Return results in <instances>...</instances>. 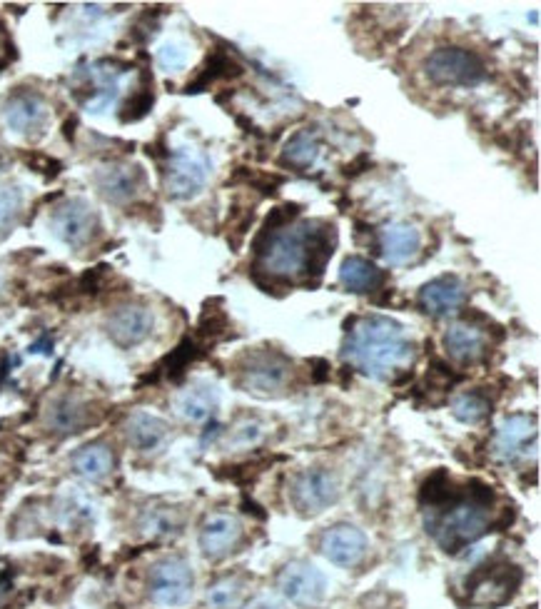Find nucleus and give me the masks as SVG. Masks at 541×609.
Returning <instances> with one entry per match:
<instances>
[{"mask_svg": "<svg viewBox=\"0 0 541 609\" xmlns=\"http://www.w3.org/2000/svg\"><path fill=\"white\" fill-rule=\"evenodd\" d=\"M307 250H310L307 223H302L300 228L277 230V233L267 240L265 253H262L265 255V273L282 280L305 275Z\"/></svg>", "mask_w": 541, "mask_h": 609, "instance_id": "nucleus-5", "label": "nucleus"}, {"mask_svg": "<svg viewBox=\"0 0 541 609\" xmlns=\"http://www.w3.org/2000/svg\"><path fill=\"white\" fill-rule=\"evenodd\" d=\"M75 128H78V118H68L65 120V125H63V133H65V138L68 140H75Z\"/></svg>", "mask_w": 541, "mask_h": 609, "instance_id": "nucleus-39", "label": "nucleus"}, {"mask_svg": "<svg viewBox=\"0 0 541 609\" xmlns=\"http://www.w3.org/2000/svg\"><path fill=\"white\" fill-rule=\"evenodd\" d=\"M310 365L317 367L315 375H312V380H315V382H322L327 375H330V372H325V370H330V365H327L325 360H310Z\"/></svg>", "mask_w": 541, "mask_h": 609, "instance_id": "nucleus-38", "label": "nucleus"}, {"mask_svg": "<svg viewBox=\"0 0 541 609\" xmlns=\"http://www.w3.org/2000/svg\"><path fill=\"white\" fill-rule=\"evenodd\" d=\"M345 327L347 340L342 357L367 377L387 380L414 360V342L404 332V325L392 317L367 315L360 320L352 317Z\"/></svg>", "mask_w": 541, "mask_h": 609, "instance_id": "nucleus-1", "label": "nucleus"}, {"mask_svg": "<svg viewBox=\"0 0 541 609\" xmlns=\"http://www.w3.org/2000/svg\"><path fill=\"white\" fill-rule=\"evenodd\" d=\"M387 275L384 270H379L372 260L360 258V255H350V258L342 260L340 265V285L347 293L355 295H367L377 293L384 285Z\"/></svg>", "mask_w": 541, "mask_h": 609, "instance_id": "nucleus-21", "label": "nucleus"}, {"mask_svg": "<svg viewBox=\"0 0 541 609\" xmlns=\"http://www.w3.org/2000/svg\"><path fill=\"white\" fill-rule=\"evenodd\" d=\"M464 298H467V288H464L462 280L454 278V275H442V278L432 280L419 290V307L427 315L447 317L459 312Z\"/></svg>", "mask_w": 541, "mask_h": 609, "instance_id": "nucleus-16", "label": "nucleus"}, {"mask_svg": "<svg viewBox=\"0 0 541 609\" xmlns=\"http://www.w3.org/2000/svg\"><path fill=\"white\" fill-rule=\"evenodd\" d=\"M245 600V582L240 577H222L207 590V605L212 609H237Z\"/></svg>", "mask_w": 541, "mask_h": 609, "instance_id": "nucleus-28", "label": "nucleus"}, {"mask_svg": "<svg viewBox=\"0 0 541 609\" xmlns=\"http://www.w3.org/2000/svg\"><path fill=\"white\" fill-rule=\"evenodd\" d=\"M153 312L145 305H125L118 307L113 315L108 317V335L113 337L115 345L120 347H135L143 340H148L153 332Z\"/></svg>", "mask_w": 541, "mask_h": 609, "instance_id": "nucleus-14", "label": "nucleus"}, {"mask_svg": "<svg viewBox=\"0 0 541 609\" xmlns=\"http://www.w3.org/2000/svg\"><path fill=\"white\" fill-rule=\"evenodd\" d=\"M494 505V490L484 482H469L464 490H454L447 502L429 507L427 532H432L444 552L457 555L474 545L492 527L489 507Z\"/></svg>", "mask_w": 541, "mask_h": 609, "instance_id": "nucleus-2", "label": "nucleus"}, {"mask_svg": "<svg viewBox=\"0 0 541 609\" xmlns=\"http://www.w3.org/2000/svg\"><path fill=\"white\" fill-rule=\"evenodd\" d=\"M227 327H230V322H227V315L222 310H205L200 317V332L202 335H210L217 337L220 332H225Z\"/></svg>", "mask_w": 541, "mask_h": 609, "instance_id": "nucleus-34", "label": "nucleus"}, {"mask_svg": "<svg viewBox=\"0 0 541 609\" xmlns=\"http://www.w3.org/2000/svg\"><path fill=\"white\" fill-rule=\"evenodd\" d=\"M330 582L325 572L317 570L310 562H292L280 575V592L300 607H315L327 597Z\"/></svg>", "mask_w": 541, "mask_h": 609, "instance_id": "nucleus-10", "label": "nucleus"}, {"mask_svg": "<svg viewBox=\"0 0 541 609\" xmlns=\"http://www.w3.org/2000/svg\"><path fill=\"white\" fill-rule=\"evenodd\" d=\"M250 609H282V607L272 600H260V602H255Z\"/></svg>", "mask_w": 541, "mask_h": 609, "instance_id": "nucleus-40", "label": "nucleus"}, {"mask_svg": "<svg viewBox=\"0 0 541 609\" xmlns=\"http://www.w3.org/2000/svg\"><path fill=\"white\" fill-rule=\"evenodd\" d=\"M195 357H197L195 342H192V340H185V342H182V345L178 347V350H175L173 355H170L168 360H165V365H168V377H173V380H178V377L182 375V372H185V367L190 365V362L195 360Z\"/></svg>", "mask_w": 541, "mask_h": 609, "instance_id": "nucleus-31", "label": "nucleus"}, {"mask_svg": "<svg viewBox=\"0 0 541 609\" xmlns=\"http://www.w3.org/2000/svg\"><path fill=\"white\" fill-rule=\"evenodd\" d=\"M424 75L434 85L449 88H474L487 78V65L474 50L467 48H437L424 60Z\"/></svg>", "mask_w": 541, "mask_h": 609, "instance_id": "nucleus-3", "label": "nucleus"}, {"mask_svg": "<svg viewBox=\"0 0 541 609\" xmlns=\"http://www.w3.org/2000/svg\"><path fill=\"white\" fill-rule=\"evenodd\" d=\"M537 417L532 415H509L494 435V452L499 460L517 462L519 457L529 455V447H537Z\"/></svg>", "mask_w": 541, "mask_h": 609, "instance_id": "nucleus-12", "label": "nucleus"}, {"mask_svg": "<svg viewBox=\"0 0 541 609\" xmlns=\"http://www.w3.org/2000/svg\"><path fill=\"white\" fill-rule=\"evenodd\" d=\"M20 208H23V195L15 185H8V188H0V235L8 233L10 228L18 220Z\"/></svg>", "mask_w": 541, "mask_h": 609, "instance_id": "nucleus-30", "label": "nucleus"}, {"mask_svg": "<svg viewBox=\"0 0 541 609\" xmlns=\"http://www.w3.org/2000/svg\"><path fill=\"white\" fill-rule=\"evenodd\" d=\"M217 405H220V400H217V392L212 385H192L187 387L185 392L178 397V412L180 417H185L187 422H207L215 417Z\"/></svg>", "mask_w": 541, "mask_h": 609, "instance_id": "nucleus-23", "label": "nucleus"}, {"mask_svg": "<svg viewBox=\"0 0 541 609\" xmlns=\"http://www.w3.org/2000/svg\"><path fill=\"white\" fill-rule=\"evenodd\" d=\"M192 577L190 565L178 557L158 562L150 572V595L160 607H182L192 595Z\"/></svg>", "mask_w": 541, "mask_h": 609, "instance_id": "nucleus-9", "label": "nucleus"}, {"mask_svg": "<svg viewBox=\"0 0 541 609\" xmlns=\"http://www.w3.org/2000/svg\"><path fill=\"white\" fill-rule=\"evenodd\" d=\"M23 160L30 165V170H35V173H43L48 180L55 178V175H60V170H63V163H60V160L50 158V155H43V153H25Z\"/></svg>", "mask_w": 541, "mask_h": 609, "instance_id": "nucleus-33", "label": "nucleus"}, {"mask_svg": "<svg viewBox=\"0 0 541 609\" xmlns=\"http://www.w3.org/2000/svg\"><path fill=\"white\" fill-rule=\"evenodd\" d=\"M168 422L160 420V417L150 415V412H135L128 420V437L138 450L150 452L155 447L163 445V440L168 437Z\"/></svg>", "mask_w": 541, "mask_h": 609, "instance_id": "nucleus-25", "label": "nucleus"}, {"mask_svg": "<svg viewBox=\"0 0 541 609\" xmlns=\"http://www.w3.org/2000/svg\"><path fill=\"white\" fill-rule=\"evenodd\" d=\"M320 148H322L320 130L300 128L297 133H292L290 138H287L285 148H282L280 155V165L302 173V170L312 168V165L317 163V158H320Z\"/></svg>", "mask_w": 541, "mask_h": 609, "instance_id": "nucleus-22", "label": "nucleus"}, {"mask_svg": "<svg viewBox=\"0 0 541 609\" xmlns=\"http://www.w3.org/2000/svg\"><path fill=\"white\" fill-rule=\"evenodd\" d=\"M442 345L459 365H477L487 355V337L472 322H454L444 330Z\"/></svg>", "mask_w": 541, "mask_h": 609, "instance_id": "nucleus-17", "label": "nucleus"}, {"mask_svg": "<svg viewBox=\"0 0 541 609\" xmlns=\"http://www.w3.org/2000/svg\"><path fill=\"white\" fill-rule=\"evenodd\" d=\"M113 452L105 445H88L75 455L73 467L78 475L88 477V480H100L113 470Z\"/></svg>", "mask_w": 541, "mask_h": 609, "instance_id": "nucleus-26", "label": "nucleus"}, {"mask_svg": "<svg viewBox=\"0 0 541 609\" xmlns=\"http://www.w3.org/2000/svg\"><path fill=\"white\" fill-rule=\"evenodd\" d=\"M340 477L325 467L305 470L292 480V505L300 515H320L340 500Z\"/></svg>", "mask_w": 541, "mask_h": 609, "instance_id": "nucleus-8", "label": "nucleus"}, {"mask_svg": "<svg viewBox=\"0 0 541 609\" xmlns=\"http://www.w3.org/2000/svg\"><path fill=\"white\" fill-rule=\"evenodd\" d=\"M242 537V527L230 515H212L200 530V550L210 560L230 555Z\"/></svg>", "mask_w": 541, "mask_h": 609, "instance_id": "nucleus-20", "label": "nucleus"}, {"mask_svg": "<svg viewBox=\"0 0 541 609\" xmlns=\"http://www.w3.org/2000/svg\"><path fill=\"white\" fill-rule=\"evenodd\" d=\"M262 437V425L260 422H245V425L235 427L232 430V442H235L237 447H250L257 445Z\"/></svg>", "mask_w": 541, "mask_h": 609, "instance_id": "nucleus-36", "label": "nucleus"}, {"mask_svg": "<svg viewBox=\"0 0 541 609\" xmlns=\"http://www.w3.org/2000/svg\"><path fill=\"white\" fill-rule=\"evenodd\" d=\"M80 420H83V410L73 402H60L53 415V425L63 432H73L80 425Z\"/></svg>", "mask_w": 541, "mask_h": 609, "instance_id": "nucleus-32", "label": "nucleus"}, {"mask_svg": "<svg viewBox=\"0 0 541 609\" xmlns=\"http://www.w3.org/2000/svg\"><path fill=\"white\" fill-rule=\"evenodd\" d=\"M5 123L15 133H38L48 120V108H45L43 98L30 90H15L5 103Z\"/></svg>", "mask_w": 541, "mask_h": 609, "instance_id": "nucleus-19", "label": "nucleus"}, {"mask_svg": "<svg viewBox=\"0 0 541 609\" xmlns=\"http://www.w3.org/2000/svg\"><path fill=\"white\" fill-rule=\"evenodd\" d=\"M292 362L277 350H260L245 355L240 365V385L260 397H275L290 382Z\"/></svg>", "mask_w": 541, "mask_h": 609, "instance_id": "nucleus-6", "label": "nucleus"}, {"mask_svg": "<svg viewBox=\"0 0 541 609\" xmlns=\"http://www.w3.org/2000/svg\"><path fill=\"white\" fill-rule=\"evenodd\" d=\"M369 165H372V158H369V153H360L352 163L345 165V170L342 173L347 175V178H357V175H362L364 170H369Z\"/></svg>", "mask_w": 541, "mask_h": 609, "instance_id": "nucleus-37", "label": "nucleus"}, {"mask_svg": "<svg viewBox=\"0 0 541 609\" xmlns=\"http://www.w3.org/2000/svg\"><path fill=\"white\" fill-rule=\"evenodd\" d=\"M419 250H422V233L412 223H404V220L389 223L379 233V255L389 265L412 263V260H417Z\"/></svg>", "mask_w": 541, "mask_h": 609, "instance_id": "nucleus-15", "label": "nucleus"}, {"mask_svg": "<svg viewBox=\"0 0 541 609\" xmlns=\"http://www.w3.org/2000/svg\"><path fill=\"white\" fill-rule=\"evenodd\" d=\"M524 575L509 560H492L469 575L467 595L472 607H502L517 595Z\"/></svg>", "mask_w": 541, "mask_h": 609, "instance_id": "nucleus-4", "label": "nucleus"}, {"mask_svg": "<svg viewBox=\"0 0 541 609\" xmlns=\"http://www.w3.org/2000/svg\"><path fill=\"white\" fill-rule=\"evenodd\" d=\"M95 185L110 203H128L145 185V173L138 165H108L95 175Z\"/></svg>", "mask_w": 541, "mask_h": 609, "instance_id": "nucleus-18", "label": "nucleus"}, {"mask_svg": "<svg viewBox=\"0 0 541 609\" xmlns=\"http://www.w3.org/2000/svg\"><path fill=\"white\" fill-rule=\"evenodd\" d=\"M158 63L163 65L165 70H173V73H175V70L185 68L187 53L180 48V45L168 43V45H163V48L158 50Z\"/></svg>", "mask_w": 541, "mask_h": 609, "instance_id": "nucleus-35", "label": "nucleus"}, {"mask_svg": "<svg viewBox=\"0 0 541 609\" xmlns=\"http://www.w3.org/2000/svg\"><path fill=\"white\" fill-rule=\"evenodd\" d=\"M320 550L332 565L355 567L367 555V537L355 525H335L322 535Z\"/></svg>", "mask_w": 541, "mask_h": 609, "instance_id": "nucleus-13", "label": "nucleus"}, {"mask_svg": "<svg viewBox=\"0 0 541 609\" xmlns=\"http://www.w3.org/2000/svg\"><path fill=\"white\" fill-rule=\"evenodd\" d=\"M53 230L65 245H70V248H80V245L93 240V235L100 230V223L95 210L90 208L85 200L73 198V200H65L60 208H55Z\"/></svg>", "mask_w": 541, "mask_h": 609, "instance_id": "nucleus-11", "label": "nucleus"}, {"mask_svg": "<svg viewBox=\"0 0 541 609\" xmlns=\"http://www.w3.org/2000/svg\"><path fill=\"white\" fill-rule=\"evenodd\" d=\"M452 415L464 425H479L492 415V400L479 390L464 392V395L454 397Z\"/></svg>", "mask_w": 541, "mask_h": 609, "instance_id": "nucleus-27", "label": "nucleus"}, {"mask_svg": "<svg viewBox=\"0 0 541 609\" xmlns=\"http://www.w3.org/2000/svg\"><path fill=\"white\" fill-rule=\"evenodd\" d=\"M153 103V85H145V88H140L138 93H133L123 103V108H120V123H138V120H143L145 115L150 113V108H153Z\"/></svg>", "mask_w": 541, "mask_h": 609, "instance_id": "nucleus-29", "label": "nucleus"}, {"mask_svg": "<svg viewBox=\"0 0 541 609\" xmlns=\"http://www.w3.org/2000/svg\"><path fill=\"white\" fill-rule=\"evenodd\" d=\"M245 73L242 70L240 63H235V60L230 58V55L225 53V50H215V53L207 58L205 68L197 73V78L192 80V83L185 85V93L187 95H195L202 93V90H207L210 85H215L217 80H232V78H240V75Z\"/></svg>", "mask_w": 541, "mask_h": 609, "instance_id": "nucleus-24", "label": "nucleus"}, {"mask_svg": "<svg viewBox=\"0 0 541 609\" xmlns=\"http://www.w3.org/2000/svg\"><path fill=\"white\" fill-rule=\"evenodd\" d=\"M210 160L195 150L180 148L165 160V193L173 200H190L205 188Z\"/></svg>", "mask_w": 541, "mask_h": 609, "instance_id": "nucleus-7", "label": "nucleus"}]
</instances>
